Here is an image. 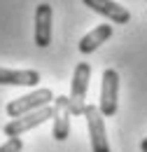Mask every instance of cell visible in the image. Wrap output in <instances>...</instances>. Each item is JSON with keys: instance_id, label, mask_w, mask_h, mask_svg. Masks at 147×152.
Here are the masks:
<instances>
[{"instance_id": "ba28073f", "label": "cell", "mask_w": 147, "mask_h": 152, "mask_svg": "<svg viewBox=\"0 0 147 152\" xmlns=\"http://www.w3.org/2000/svg\"><path fill=\"white\" fill-rule=\"evenodd\" d=\"M52 42V5L42 2L35 10V45L37 47H49Z\"/></svg>"}, {"instance_id": "30bf717a", "label": "cell", "mask_w": 147, "mask_h": 152, "mask_svg": "<svg viewBox=\"0 0 147 152\" xmlns=\"http://www.w3.org/2000/svg\"><path fill=\"white\" fill-rule=\"evenodd\" d=\"M110 35H112V26H110V23L96 26L91 33H87L84 38L79 40V52H82V54H91L93 49H98L103 42H108Z\"/></svg>"}, {"instance_id": "3957f363", "label": "cell", "mask_w": 147, "mask_h": 152, "mask_svg": "<svg viewBox=\"0 0 147 152\" xmlns=\"http://www.w3.org/2000/svg\"><path fill=\"white\" fill-rule=\"evenodd\" d=\"M52 117H54V108L47 105V108H40L35 113H28V115H23V117H17V119L7 122L2 131H5L7 138H19V136H23L26 131H31V129L40 126V124H44V122L52 119Z\"/></svg>"}, {"instance_id": "7c38bea8", "label": "cell", "mask_w": 147, "mask_h": 152, "mask_svg": "<svg viewBox=\"0 0 147 152\" xmlns=\"http://www.w3.org/2000/svg\"><path fill=\"white\" fill-rule=\"evenodd\" d=\"M140 150L147 152V138H143V143H140Z\"/></svg>"}, {"instance_id": "8992f818", "label": "cell", "mask_w": 147, "mask_h": 152, "mask_svg": "<svg viewBox=\"0 0 147 152\" xmlns=\"http://www.w3.org/2000/svg\"><path fill=\"white\" fill-rule=\"evenodd\" d=\"M52 108H54V117H52V122H54L52 136H54L58 143H63V140L70 136V117H73L68 96H56Z\"/></svg>"}, {"instance_id": "52a82bcc", "label": "cell", "mask_w": 147, "mask_h": 152, "mask_svg": "<svg viewBox=\"0 0 147 152\" xmlns=\"http://www.w3.org/2000/svg\"><path fill=\"white\" fill-rule=\"evenodd\" d=\"M82 2L87 7H91L93 12H98L100 17L110 19L112 23H129L131 21V12L114 0H82Z\"/></svg>"}, {"instance_id": "5b68a950", "label": "cell", "mask_w": 147, "mask_h": 152, "mask_svg": "<svg viewBox=\"0 0 147 152\" xmlns=\"http://www.w3.org/2000/svg\"><path fill=\"white\" fill-rule=\"evenodd\" d=\"M117 96H119V73L114 68H105L100 84V105H98L103 117H112L117 113Z\"/></svg>"}, {"instance_id": "8fae6325", "label": "cell", "mask_w": 147, "mask_h": 152, "mask_svg": "<svg viewBox=\"0 0 147 152\" xmlns=\"http://www.w3.org/2000/svg\"><path fill=\"white\" fill-rule=\"evenodd\" d=\"M21 150H23V140L21 138H7L0 145V152H21Z\"/></svg>"}, {"instance_id": "6da1fadb", "label": "cell", "mask_w": 147, "mask_h": 152, "mask_svg": "<svg viewBox=\"0 0 147 152\" xmlns=\"http://www.w3.org/2000/svg\"><path fill=\"white\" fill-rule=\"evenodd\" d=\"M89 80H91V66L87 61L77 63L73 73V82H70V113L75 117H84V108H87V89H89Z\"/></svg>"}, {"instance_id": "7a4b0ae2", "label": "cell", "mask_w": 147, "mask_h": 152, "mask_svg": "<svg viewBox=\"0 0 147 152\" xmlns=\"http://www.w3.org/2000/svg\"><path fill=\"white\" fill-rule=\"evenodd\" d=\"M54 101V94H52V89H37V91H31V94L21 96V98H14V101H9L7 103V115L9 117H23V115L28 113H35L40 108H47L49 103Z\"/></svg>"}, {"instance_id": "277c9868", "label": "cell", "mask_w": 147, "mask_h": 152, "mask_svg": "<svg viewBox=\"0 0 147 152\" xmlns=\"http://www.w3.org/2000/svg\"><path fill=\"white\" fill-rule=\"evenodd\" d=\"M84 119L89 126V136H91V152H110V143H108V131H105V119L98 108L87 105L84 108Z\"/></svg>"}, {"instance_id": "9c48e42d", "label": "cell", "mask_w": 147, "mask_h": 152, "mask_svg": "<svg viewBox=\"0 0 147 152\" xmlns=\"http://www.w3.org/2000/svg\"><path fill=\"white\" fill-rule=\"evenodd\" d=\"M40 82L37 70H9L0 68V84H14V87H35Z\"/></svg>"}]
</instances>
